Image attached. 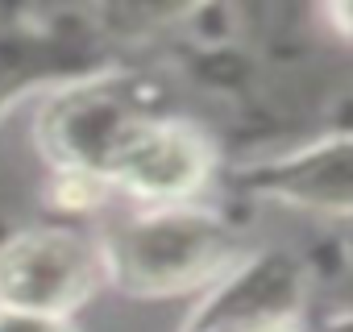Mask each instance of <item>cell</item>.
<instances>
[{
    "label": "cell",
    "instance_id": "obj_3",
    "mask_svg": "<svg viewBox=\"0 0 353 332\" xmlns=\"http://www.w3.org/2000/svg\"><path fill=\"white\" fill-rule=\"evenodd\" d=\"M104 282V245L79 225L26 229L0 245V307L71 320Z\"/></svg>",
    "mask_w": 353,
    "mask_h": 332
},
{
    "label": "cell",
    "instance_id": "obj_8",
    "mask_svg": "<svg viewBox=\"0 0 353 332\" xmlns=\"http://www.w3.org/2000/svg\"><path fill=\"white\" fill-rule=\"evenodd\" d=\"M328 332H353V278L341 287V299H336V311H332Z\"/></svg>",
    "mask_w": 353,
    "mask_h": 332
},
{
    "label": "cell",
    "instance_id": "obj_5",
    "mask_svg": "<svg viewBox=\"0 0 353 332\" xmlns=\"http://www.w3.org/2000/svg\"><path fill=\"white\" fill-rule=\"evenodd\" d=\"M299 303H303L299 262L287 253H258L200 295L183 332H250L262 324L295 320Z\"/></svg>",
    "mask_w": 353,
    "mask_h": 332
},
{
    "label": "cell",
    "instance_id": "obj_4",
    "mask_svg": "<svg viewBox=\"0 0 353 332\" xmlns=\"http://www.w3.org/2000/svg\"><path fill=\"white\" fill-rule=\"evenodd\" d=\"M216 179V145L204 129L166 112L145 121L112 158L108 187L133 208L200 204Z\"/></svg>",
    "mask_w": 353,
    "mask_h": 332
},
{
    "label": "cell",
    "instance_id": "obj_9",
    "mask_svg": "<svg viewBox=\"0 0 353 332\" xmlns=\"http://www.w3.org/2000/svg\"><path fill=\"white\" fill-rule=\"evenodd\" d=\"M250 332H299L295 320H283V324H262V328H250Z\"/></svg>",
    "mask_w": 353,
    "mask_h": 332
},
{
    "label": "cell",
    "instance_id": "obj_6",
    "mask_svg": "<svg viewBox=\"0 0 353 332\" xmlns=\"http://www.w3.org/2000/svg\"><path fill=\"white\" fill-rule=\"evenodd\" d=\"M245 187H258L266 196H283V204H303V208H324V212H353V121L283 158V162H266L262 171H245L241 175Z\"/></svg>",
    "mask_w": 353,
    "mask_h": 332
},
{
    "label": "cell",
    "instance_id": "obj_2",
    "mask_svg": "<svg viewBox=\"0 0 353 332\" xmlns=\"http://www.w3.org/2000/svg\"><path fill=\"white\" fill-rule=\"evenodd\" d=\"M174 112L162 83L137 71H100L71 87H59L38 121V141L54 166V175L79 171L108 183L117 149L154 116ZM117 196V191H112Z\"/></svg>",
    "mask_w": 353,
    "mask_h": 332
},
{
    "label": "cell",
    "instance_id": "obj_1",
    "mask_svg": "<svg viewBox=\"0 0 353 332\" xmlns=\"http://www.w3.org/2000/svg\"><path fill=\"white\" fill-rule=\"evenodd\" d=\"M108 282L133 299H183L212 291L245 262L241 229L216 208H129L100 233Z\"/></svg>",
    "mask_w": 353,
    "mask_h": 332
},
{
    "label": "cell",
    "instance_id": "obj_7",
    "mask_svg": "<svg viewBox=\"0 0 353 332\" xmlns=\"http://www.w3.org/2000/svg\"><path fill=\"white\" fill-rule=\"evenodd\" d=\"M0 332H75V324L63 320V315H38V311L0 307Z\"/></svg>",
    "mask_w": 353,
    "mask_h": 332
}]
</instances>
